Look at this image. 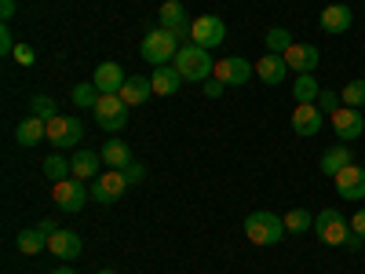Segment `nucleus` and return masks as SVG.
Listing matches in <instances>:
<instances>
[{"instance_id": "14", "label": "nucleus", "mask_w": 365, "mask_h": 274, "mask_svg": "<svg viewBox=\"0 0 365 274\" xmlns=\"http://www.w3.org/2000/svg\"><path fill=\"white\" fill-rule=\"evenodd\" d=\"M125 70H120L117 63H113V59H110V63H99L96 66V73H91V84H96L99 91H103V96H120V88H125Z\"/></svg>"}, {"instance_id": "28", "label": "nucleus", "mask_w": 365, "mask_h": 274, "mask_svg": "<svg viewBox=\"0 0 365 274\" xmlns=\"http://www.w3.org/2000/svg\"><path fill=\"white\" fill-rule=\"evenodd\" d=\"M99 96H103V91H99L96 84H91V81H84V84H77V88L70 91V99H73V106H77V110H96Z\"/></svg>"}, {"instance_id": "6", "label": "nucleus", "mask_w": 365, "mask_h": 274, "mask_svg": "<svg viewBox=\"0 0 365 274\" xmlns=\"http://www.w3.org/2000/svg\"><path fill=\"white\" fill-rule=\"evenodd\" d=\"M190 41L201 44L205 51H216L227 44V22L220 15H201L194 19V29H190Z\"/></svg>"}, {"instance_id": "16", "label": "nucleus", "mask_w": 365, "mask_h": 274, "mask_svg": "<svg viewBox=\"0 0 365 274\" xmlns=\"http://www.w3.org/2000/svg\"><path fill=\"white\" fill-rule=\"evenodd\" d=\"M48 249H51V256H58V260H77L84 245H81V234H77V230L55 227V234L48 238Z\"/></svg>"}, {"instance_id": "21", "label": "nucleus", "mask_w": 365, "mask_h": 274, "mask_svg": "<svg viewBox=\"0 0 365 274\" xmlns=\"http://www.w3.org/2000/svg\"><path fill=\"white\" fill-rule=\"evenodd\" d=\"M347 165H354V154H351V146L347 143H336V146H329L325 154H322V172L325 176H336V172H344Z\"/></svg>"}, {"instance_id": "36", "label": "nucleus", "mask_w": 365, "mask_h": 274, "mask_svg": "<svg viewBox=\"0 0 365 274\" xmlns=\"http://www.w3.org/2000/svg\"><path fill=\"white\" fill-rule=\"evenodd\" d=\"M120 172H125L128 183H143V179H146V165H139V161H132L128 168H120Z\"/></svg>"}, {"instance_id": "13", "label": "nucleus", "mask_w": 365, "mask_h": 274, "mask_svg": "<svg viewBox=\"0 0 365 274\" xmlns=\"http://www.w3.org/2000/svg\"><path fill=\"white\" fill-rule=\"evenodd\" d=\"M329 121H332V132H336L340 139H358L365 132V117L354 106H340L336 113H329Z\"/></svg>"}, {"instance_id": "2", "label": "nucleus", "mask_w": 365, "mask_h": 274, "mask_svg": "<svg viewBox=\"0 0 365 274\" xmlns=\"http://www.w3.org/2000/svg\"><path fill=\"white\" fill-rule=\"evenodd\" d=\"M179 48H182V44L175 41L172 29L158 26V29H146V37H143V44H139V55L146 59L150 66H168Z\"/></svg>"}, {"instance_id": "42", "label": "nucleus", "mask_w": 365, "mask_h": 274, "mask_svg": "<svg viewBox=\"0 0 365 274\" xmlns=\"http://www.w3.org/2000/svg\"><path fill=\"white\" fill-rule=\"evenodd\" d=\"M96 274H117V270H110V267H106V270H96Z\"/></svg>"}, {"instance_id": "18", "label": "nucleus", "mask_w": 365, "mask_h": 274, "mask_svg": "<svg viewBox=\"0 0 365 274\" xmlns=\"http://www.w3.org/2000/svg\"><path fill=\"white\" fill-rule=\"evenodd\" d=\"M285 63H289V70H296V73H314L318 63H322V51H318L314 44H292V48L285 51Z\"/></svg>"}, {"instance_id": "23", "label": "nucleus", "mask_w": 365, "mask_h": 274, "mask_svg": "<svg viewBox=\"0 0 365 274\" xmlns=\"http://www.w3.org/2000/svg\"><path fill=\"white\" fill-rule=\"evenodd\" d=\"M150 81H154V96H175L179 84H182V73L168 63V66H154Z\"/></svg>"}, {"instance_id": "38", "label": "nucleus", "mask_w": 365, "mask_h": 274, "mask_svg": "<svg viewBox=\"0 0 365 274\" xmlns=\"http://www.w3.org/2000/svg\"><path fill=\"white\" fill-rule=\"evenodd\" d=\"M223 88H227L223 81H205V96H208V99H220Z\"/></svg>"}, {"instance_id": "20", "label": "nucleus", "mask_w": 365, "mask_h": 274, "mask_svg": "<svg viewBox=\"0 0 365 274\" xmlns=\"http://www.w3.org/2000/svg\"><path fill=\"white\" fill-rule=\"evenodd\" d=\"M15 139H19L22 146H37L41 139H48V121L37 117V113L22 117V121H19V128H15Z\"/></svg>"}, {"instance_id": "3", "label": "nucleus", "mask_w": 365, "mask_h": 274, "mask_svg": "<svg viewBox=\"0 0 365 274\" xmlns=\"http://www.w3.org/2000/svg\"><path fill=\"white\" fill-rule=\"evenodd\" d=\"M285 234H289L285 220L274 216V212H252V216L245 220V238L252 241V245H278Z\"/></svg>"}, {"instance_id": "12", "label": "nucleus", "mask_w": 365, "mask_h": 274, "mask_svg": "<svg viewBox=\"0 0 365 274\" xmlns=\"http://www.w3.org/2000/svg\"><path fill=\"white\" fill-rule=\"evenodd\" d=\"M216 81H223L230 88L245 84V81H252V63H249V59H241V55H227V59L216 63Z\"/></svg>"}, {"instance_id": "24", "label": "nucleus", "mask_w": 365, "mask_h": 274, "mask_svg": "<svg viewBox=\"0 0 365 274\" xmlns=\"http://www.w3.org/2000/svg\"><path fill=\"white\" fill-rule=\"evenodd\" d=\"M99 154H103V165L106 168H128L132 165V150H128L125 139H106Z\"/></svg>"}, {"instance_id": "29", "label": "nucleus", "mask_w": 365, "mask_h": 274, "mask_svg": "<svg viewBox=\"0 0 365 274\" xmlns=\"http://www.w3.org/2000/svg\"><path fill=\"white\" fill-rule=\"evenodd\" d=\"M263 41H267V51H278V55H285V51L296 44V41H292V34H289L285 26H270Z\"/></svg>"}, {"instance_id": "19", "label": "nucleus", "mask_w": 365, "mask_h": 274, "mask_svg": "<svg viewBox=\"0 0 365 274\" xmlns=\"http://www.w3.org/2000/svg\"><path fill=\"white\" fill-rule=\"evenodd\" d=\"M256 73H259V81H263V84H282V81H285V73H289L285 55L267 51V55L259 59V63H256Z\"/></svg>"}, {"instance_id": "34", "label": "nucleus", "mask_w": 365, "mask_h": 274, "mask_svg": "<svg viewBox=\"0 0 365 274\" xmlns=\"http://www.w3.org/2000/svg\"><path fill=\"white\" fill-rule=\"evenodd\" d=\"M340 106H344L340 91H325V88H322V96H318V110H322V113H336Z\"/></svg>"}, {"instance_id": "9", "label": "nucleus", "mask_w": 365, "mask_h": 274, "mask_svg": "<svg viewBox=\"0 0 365 274\" xmlns=\"http://www.w3.org/2000/svg\"><path fill=\"white\" fill-rule=\"evenodd\" d=\"M51 187H55V191H51L55 208H63V212H81V208L88 205V198H91V194L81 187V179H73V176L63 179V183H51Z\"/></svg>"}, {"instance_id": "11", "label": "nucleus", "mask_w": 365, "mask_h": 274, "mask_svg": "<svg viewBox=\"0 0 365 274\" xmlns=\"http://www.w3.org/2000/svg\"><path fill=\"white\" fill-rule=\"evenodd\" d=\"M55 227H58V223H51V220H41L37 227H26V230L15 238L19 253H26V256H37V253H44V249H48V238L55 234Z\"/></svg>"}, {"instance_id": "33", "label": "nucleus", "mask_w": 365, "mask_h": 274, "mask_svg": "<svg viewBox=\"0 0 365 274\" xmlns=\"http://www.w3.org/2000/svg\"><path fill=\"white\" fill-rule=\"evenodd\" d=\"M55 99H48V96H34L29 99V113H37V117H44V121H51L55 117Z\"/></svg>"}, {"instance_id": "5", "label": "nucleus", "mask_w": 365, "mask_h": 274, "mask_svg": "<svg viewBox=\"0 0 365 274\" xmlns=\"http://www.w3.org/2000/svg\"><path fill=\"white\" fill-rule=\"evenodd\" d=\"M48 139H51V146H58V150L77 146V143L84 139V121L73 117V113H55V117L48 121Z\"/></svg>"}, {"instance_id": "1", "label": "nucleus", "mask_w": 365, "mask_h": 274, "mask_svg": "<svg viewBox=\"0 0 365 274\" xmlns=\"http://www.w3.org/2000/svg\"><path fill=\"white\" fill-rule=\"evenodd\" d=\"M172 66L182 73V81H208L216 73V63H212V51H205L201 44H182L172 59Z\"/></svg>"}, {"instance_id": "7", "label": "nucleus", "mask_w": 365, "mask_h": 274, "mask_svg": "<svg viewBox=\"0 0 365 274\" xmlns=\"http://www.w3.org/2000/svg\"><path fill=\"white\" fill-rule=\"evenodd\" d=\"M128 103L120 99V96H99V103H96V121H99V128H106V132H120L128 125Z\"/></svg>"}, {"instance_id": "27", "label": "nucleus", "mask_w": 365, "mask_h": 274, "mask_svg": "<svg viewBox=\"0 0 365 274\" xmlns=\"http://www.w3.org/2000/svg\"><path fill=\"white\" fill-rule=\"evenodd\" d=\"M158 19H161V26H165V29H172V34H175L179 26H190V19H187V8H182L179 0H165V4H161V11H158Z\"/></svg>"}, {"instance_id": "15", "label": "nucleus", "mask_w": 365, "mask_h": 274, "mask_svg": "<svg viewBox=\"0 0 365 274\" xmlns=\"http://www.w3.org/2000/svg\"><path fill=\"white\" fill-rule=\"evenodd\" d=\"M332 179H336V191H340L344 201H361L365 198V168L347 165L344 172H336Z\"/></svg>"}, {"instance_id": "4", "label": "nucleus", "mask_w": 365, "mask_h": 274, "mask_svg": "<svg viewBox=\"0 0 365 274\" xmlns=\"http://www.w3.org/2000/svg\"><path fill=\"white\" fill-rule=\"evenodd\" d=\"M314 234H318L322 245H347L354 230H351V220H344V212L322 208L314 216Z\"/></svg>"}, {"instance_id": "25", "label": "nucleus", "mask_w": 365, "mask_h": 274, "mask_svg": "<svg viewBox=\"0 0 365 274\" xmlns=\"http://www.w3.org/2000/svg\"><path fill=\"white\" fill-rule=\"evenodd\" d=\"M73 179H96L99 176V165H103V154H96V150H77L73 154Z\"/></svg>"}, {"instance_id": "30", "label": "nucleus", "mask_w": 365, "mask_h": 274, "mask_svg": "<svg viewBox=\"0 0 365 274\" xmlns=\"http://www.w3.org/2000/svg\"><path fill=\"white\" fill-rule=\"evenodd\" d=\"M314 227V216L307 208H292V212H285V230L289 234H307Z\"/></svg>"}, {"instance_id": "41", "label": "nucleus", "mask_w": 365, "mask_h": 274, "mask_svg": "<svg viewBox=\"0 0 365 274\" xmlns=\"http://www.w3.org/2000/svg\"><path fill=\"white\" fill-rule=\"evenodd\" d=\"M51 274H77L73 267H58V270H51Z\"/></svg>"}, {"instance_id": "26", "label": "nucleus", "mask_w": 365, "mask_h": 274, "mask_svg": "<svg viewBox=\"0 0 365 274\" xmlns=\"http://www.w3.org/2000/svg\"><path fill=\"white\" fill-rule=\"evenodd\" d=\"M318 96H322V84L314 81V73H299L292 81V99L296 103H318Z\"/></svg>"}, {"instance_id": "35", "label": "nucleus", "mask_w": 365, "mask_h": 274, "mask_svg": "<svg viewBox=\"0 0 365 274\" xmlns=\"http://www.w3.org/2000/svg\"><path fill=\"white\" fill-rule=\"evenodd\" d=\"M0 55H15V44H11V26L0 22Z\"/></svg>"}, {"instance_id": "8", "label": "nucleus", "mask_w": 365, "mask_h": 274, "mask_svg": "<svg viewBox=\"0 0 365 274\" xmlns=\"http://www.w3.org/2000/svg\"><path fill=\"white\" fill-rule=\"evenodd\" d=\"M125 187H128L125 172H120V168H106V172H99V176H96V183H91V201H99V205H113L120 194H125Z\"/></svg>"}, {"instance_id": "40", "label": "nucleus", "mask_w": 365, "mask_h": 274, "mask_svg": "<svg viewBox=\"0 0 365 274\" xmlns=\"http://www.w3.org/2000/svg\"><path fill=\"white\" fill-rule=\"evenodd\" d=\"M11 15H15V0H0V19L8 22Z\"/></svg>"}, {"instance_id": "22", "label": "nucleus", "mask_w": 365, "mask_h": 274, "mask_svg": "<svg viewBox=\"0 0 365 274\" xmlns=\"http://www.w3.org/2000/svg\"><path fill=\"white\" fill-rule=\"evenodd\" d=\"M150 96H154V81H150V77H128L125 81V88H120V99H125L128 106H143Z\"/></svg>"}, {"instance_id": "37", "label": "nucleus", "mask_w": 365, "mask_h": 274, "mask_svg": "<svg viewBox=\"0 0 365 274\" xmlns=\"http://www.w3.org/2000/svg\"><path fill=\"white\" fill-rule=\"evenodd\" d=\"M351 230H354L358 238H365V208H358L354 216H351Z\"/></svg>"}, {"instance_id": "10", "label": "nucleus", "mask_w": 365, "mask_h": 274, "mask_svg": "<svg viewBox=\"0 0 365 274\" xmlns=\"http://www.w3.org/2000/svg\"><path fill=\"white\" fill-rule=\"evenodd\" d=\"M322 125H325V117H322L318 103H296V110H292V132L296 136L314 139L322 132Z\"/></svg>"}, {"instance_id": "31", "label": "nucleus", "mask_w": 365, "mask_h": 274, "mask_svg": "<svg viewBox=\"0 0 365 274\" xmlns=\"http://www.w3.org/2000/svg\"><path fill=\"white\" fill-rule=\"evenodd\" d=\"M44 176H48L51 183H63V179H70V176H73V165H70L63 154H51V158L44 161Z\"/></svg>"}, {"instance_id": "32", "label": "nucleus", "mask_w": 365, "mask_h": 274, "mask_svg": "<svg viewBox=\"0 0 365 274\" xmlns=\"http://www.w3.org/2000/svg\"><path fill=\"white\" fill-rule=\"evenodd\" d=\"M340 99H344V106L361 110V106H365V81H361V77H358V81H347L344 91H340Z\"/></svg>"}, {"instance_id": "17", "label": "nucleus", "mask_w": 365, "mask_h": 274, "mask_svg": "<svg viewBox=\"0 0 365 274\" xmlns=\"http://www.w3.org/2000/svg\"><path fill=\"white\" fill-rule=\"evenodd\" d=\"M351 22H354V11L347 8V4H329V8H322V15H318V26L325 29V34H347L351 29Z\"/></svg>"}, {"instance_id": "39", "label": "nucleus", "mask_w": 365, "mask_h": 274, "mask_svg": "<svg viewBox=\"0 0 365 274\" xmlns=\"http://www.w3.org/2000/svg\"><path fill=\"white\" fill-rule=\"evenodd\" d=\"M15 59H19L22 66H29V63H34V48H29V44H19V48H15Z\"/></svg>"}]
</instances>
